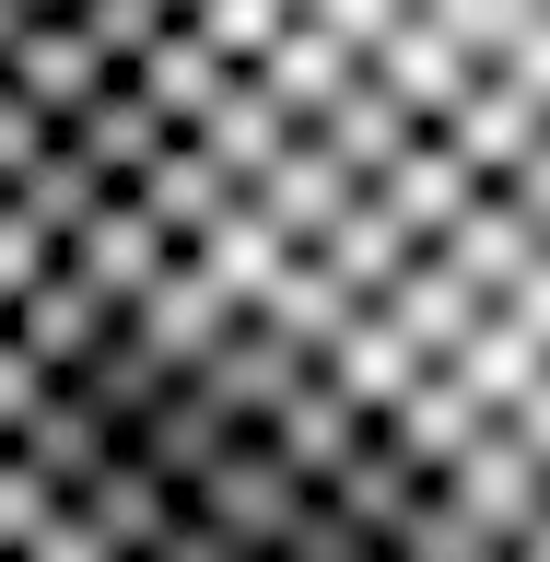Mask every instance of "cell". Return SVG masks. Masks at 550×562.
Instances as JSON below:
<instances>
[{"mask_svg":"<svg viewBox=\"0 0 550 562\" xmlns=\"http://www.w3.org/2000/svg\"><path fill=\"white\" fill-rule=\"evenodd\" d=\"M141 70L281 375L550 562V0H141Z\"/></svg>","mask_w":550,"mask_h":562,"instance_id":"6da1fadb","label":"cell"}]
</instances>
